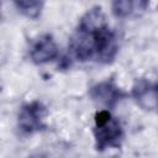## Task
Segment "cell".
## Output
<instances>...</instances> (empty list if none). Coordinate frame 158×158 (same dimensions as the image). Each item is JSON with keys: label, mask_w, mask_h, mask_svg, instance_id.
<instances>
[{"label": "cell", "mask_w": 158, "mask_h": 158, "mask_svg": "<svg viewBox=\"0 0 158 158\" xmlns=\"http://www.w3.org/2000/svg\"><path fill=\"white\" fill-rule=\"evenodd\" d=\"M28 53L35 64H46L59 57V48L53 37L46 33L32 41Z\"/></svg>", "instance_id": "4"}, {"label": "cell", "mask_w": 158, "mask_h": 158, "mask_svg": "<svg viewBox=\"0 0 158 158\" xmlns=\"http://www.w3.org/2000/svg\"><path fill=\"white\" fill-rule=\"evenodd\" d=\"M42 1H16V9L28 19H38L43 10Z\"/></svg>", "instance_id": "8"}, {"label": "cell", "mask_w": 158, "mask_h": 158, "mask_svg": "<svg viewBox=\"0 0 158 158\" xmlns=\"http://www.w3.org/2000/svg\"><path fill=\"white\" fill-rule=\"evenodd\" d=\"M90 96L96 102L104 105L107 109H112L125 98V93L116 85L114 80H105L94 85L90 91Z\"/></svg>", "instance_id": "5"}, {"label": "cell", "mask_w": 158, "mask_h": 158, "mask_svg": "<svg viewBox=\"0 0 158 158\" xmlns=\"http://www.w3.org/2000/svg\"><path fill=\"white\" fill-rule=\"evenodd\" d=\"M132 98L143 110L154 111L157 109V85L147 79H138L132 86Z\"/></svg>", "instance_id": "6"}, {"label": "cell", "mask_w": 158, "mask_h": 158, "mask_svg": "<svg viewBox=\"0 0 158 158\" xmlns=\"http://www.w3.org/2000/svg\"><path fill=\"white\" fill-rule=\"evenodd\" d=\"M147 5V1H114L111 5V10L116 17H128L131 15H136L141 11H144Z\"/></svg>", "instance_id": "7"}, {"label": "cell", "mask_w": 158, "mask_h": 158, "mask_svg": "<svg viewBox=\"0 0 158 158\" xmlns=\"http://www.w3.org/2000/svg\"><path fill=\"white\" fill-rule=\"evenodd\" d=\"M94 137L96 149L100 152L107 148L120 147L123 139V130L120 121L109 110H100L95 114Z\"/></svg>", "instance_id": "2"}, {"label": "cell", "mask_w": 158, "mask_h": 158, "mask_svg": "<svg viewBox=\"0 0 158 158\" xmlns=\"http://www.w3.org/2000/svg\"><path fill=\"white\" fill-rule=\"evenodd\" d=\"M69 57L79 62L111 63L118 52L116 33L110 28L100 6L91 7L79 20L69 38Z\"/></svg>", "instance_id": "1"}, {"label": "cell", "mask_w": 158, "mask_h": 158, "mask_svg": "<svg viewBox=\"0 0 158 158\" xmlns=\"http://www.w3.org/2000/svg\"><path fill=\"white\" fill-rule=\"evenodd\" d=\"M46 106L40 101L27 102L21 106L17 116V127L22 135H33L46 127Z\"/></svg>", "instance_id": "3"}, {"label": "cell", "mask_w": 158, "mask_h": 158, "mask_svg": "<svg viewBox=\"0 0 158 158\" xmlns=\"http://www.w3.org/2000/svg\"><path fill=\"white\" fill-rule=\"evenodd\" d=\"M28 158H47V157H44L43 154H33V156H31Z\"/></svg>", "instance_id": "9"}]
</instances>
